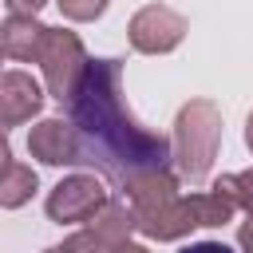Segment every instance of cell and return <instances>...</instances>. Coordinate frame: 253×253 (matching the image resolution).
I'll return each mask as SVG.
<instances>
[{
    "label": "cell",
    "mask_w": 253,
    "mask_h": 253,
    "mask_svg": "<svg viewBox=\"0 0 253 253\" xmlns=\"http://www.w3.org/2000/svg\"><path fill=\"white\" fill-rule=\"evenodd\" d=\"M43 4H47V0H8V12H16V16H36Z\"/></svg>",
    "instance_id": "cell-12"
},
{
    "label": "cell",
    "mask_w": 253,
    "mask_h": 253,
    "mask_svg": "<svg viewBox=\"0 0 253 253\" xmlns=\"http://www.w3.org/2000/svg\"><path fill=\"white\" fill-rule=\"evenodd\" d=\"M67 115L79 138V162L95 166L115 186L146 170H170L174 162V142H166V134L158 130L138 126L126 111L119 59H87L67 99Z\"/></svg>",
    "instance_id": "cell-1"
},
{
    "label": "cell",
    "mask_w": 253,
    "mask_h": 253,
    "mask_svg": "<svg viewBox=\"0 0 253 253\" xmlns=\"http://www.w3.org/2000/svg\"><path fill=\"white\" fill-rule=\"evenodd\" d=\"M40 107H43V95H40L36 79L24 75V71H4V79H0V123L20 126Z\"/></svg>",
    "instance_id": "cell-7"
},
{
    "label": "cell",
    "mask_w": 253,
    "mask_h": 253,
    "mask_svg": "<svg viewBox=\"0 0 253 253\" xmlns=\"http://www.w3.org/2000/svg\"><path fill=\"white\" fill-rule=\"evenodd\" d=\"M28 150H32V158H40V162H47V166L79 162V138H75V126L63 123V119H43L40 126H32V134H28Z\"/></svg>",
    "instance_id": "cell-6"
},
{
    "label": "cell",
    "mask_w": 253,
    "mask_h": 253,
    "mask_svg": "<svg viewBox=\"0 0 253 253\" xmlns=\"http://www.w3.org/2000/svg\"><path fill=\"white\" fill-rule=\"evenodd\" d=\"M107 206V190L95 174H71L47 194V217L51 221H91Z\"/></svg>",
    "instance_id": "cell-4"
},
{
    "label": "cell",
    "mask_w": 253,
    "mask_h": 253,
    "mask_svg": "<svg viewBox=\"0 0 253 253\" xmlns=\"http://www.w3.org/2000/svg\"><path fill=\"white\" fill-rule=\"evenodd\" d=\"M245 142L253 146V115H249V123H245Z\"/></svg>",
    "instance_id": "cell-17"
},
{
    "label": "cell",
    "mask_w": 253,
    "mask_h": 253,
    "mask_svg": "<svg viewBox=\"0 0 253 253\" xmlns=\"http://www.w3.org/2000/svg\"><path fill=\"white\" fill-rule=\"evenodd\" d=\"M43 253H75V249H71V245L63 241V245H51V249H43Z\"/></svg>",
    "instance_id": "cell-16"
},
{
    "label": "cell",
    "mask_w": 253,
    "mask_h": 253,
    "mask_svg": "<svg viewBox=\"0 0 253 253\" xmlns=\"http://www.w3.org/2000/svg\"><path fill=\"white\" fill-rule=\"evenodd\" d=\"M43 40H47V28L36 24L32 16H8L4 20V32H0V47L8 59H36L40 63V51H43Z\"/></svg>",
    "instance_id": "cell-8"
},
{
    "label": "cell",
    "mask_w": 253,
    "mask_h": 253,
    "mask_svg": "<svg viewBox=\"0 0 253 253\" xmlns=\"http://www.w3.org/2000/svg\"><path fill=\"white\" fill-rule=\"evenodd\" d=\"M36 170L32 166H20L16 158H12V150L4 146V170H0V202L8 206V210H16V206H24L32 194H36Z\"/></svg>",
    "instance_id": "cell-9"
},
{
    "label": "cell",
    "mask_w": 253,
    "mask_h": 253,
    "mask_svg": "<svg viewBox=\"0 0 253 253\" xmlns=\"http://www.w3.org/2000/svg\"><path fill=\"white\" fill-rule=\"evenodd\" d=\"M182 253H233V249L221 245V241H194V245H186Z\"/></svg>",
    "instance_id": "cell-13"
},
{
    "label": "cell",
    "mask_w": 253,
    "mask_h": 253,
    "mask_svg": "<svg viewBox=\"0 0 253 253\" xmlns=\"http://www.w3.org/2000/svg\"><path fill=\"white\" fill-rule=\"evenodd\" d=\"M40 63H43L51 99H55V103H67L71 91H75V79H79L83 67H87V55H83L79 36H75V32H59V28H47Z\"/></svg>",
    "instance_id": "cell-3"
},
{
    "label": "cell",
    "mask_w": 253,
    "mask_h": 253,
    "mask_svg": "<svg viewBox=\"0 0 253 253\" xmlns=\"http://www.w3.org/2000/svg\"><path fill=\"white\" fill-rule=\"evenodd\" d=\"M237 241H241V249H245V253H253V217H249V221L241 225V233H237Z\"/></svg>",
    "instance_id": "cell-14"
},
{
    "label": "cell",
    "mask_w": 253,
    "mask_h": 253,
    "mask_svg": "<svg viewBox=\"0 0 253 253\" xmlns=\"http://www.w3.org/2000/svg\"><path fill=\"white\" fill-rule=\"evenodd\" d=\"M115 253H146L142 245H130V241H123V245H115Z\"/></svg>",
    "instance_id": "cell-15"
},
{
    "label": "cell",
    "mask_w": 253,
    "mask_h": 253,
    "mask_svg": "<svg viewBox=\"0 0 253 253\" xmlns=\"http://www.w3.org/2000/svg\"><path fill=\"white\" fill-rule=\"evenodd\" d=\"M213 186H221L249 217H253V170H241V174H225V178H217Z\"/></svg>",
    "instance_id": "cell-10"
},
{
    "label": "cell",
    "mask_w": 253,
    "mask_h": 253,
    "mask_svg": "<svg viewBox=\"0 0 253 253\" xmlns=\"http://www.w3.org/2000/svg\"><path fill=\"white\" fill-rule=\"evenodd\" d=\"M55 4H59V12L67 20H95L107 8V0H55Z\"/></svg>",
    "instance_id": "cell-11"
},
{
    "label": "cell",
    "mask_w": 253,
    "mask_h": 253,
    "mask_svg": "<svg viewBox=\"0 0 253 253\" xmlns=\"http://www.w3.org/2000/svg\"><path fill=\"white\" fill-rule=\"evenodd\" d=\"M221 142V111L210 99H194L178 111L174 123V166L186 182H202L217 158Z\"/></svg>",
    "instance_id": "cell-2"
},
{
    "label": "cell",
    "mask_w": 253,
    "mask_h": 253,
    "mask_svg": "<svg viewBox=\"0 0 253 253\" xmlns=\"http://www.w3.org/2000/svg\"><path fill=\"white\" fill-rule=\"evenodd\" d=\"M182 36H186V20L166 4H146L130 20V43H134V51H146V55L174 51L182 43Z\"/></svg>",
    "instance_id": "cell-5"
}]
</instances>
